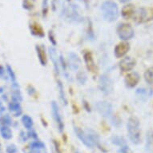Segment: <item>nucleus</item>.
Returning a JSON list of instances; mask_svg holds the SVG:
<instances>
[{"label":"nucleus","mask_w":153,"mask_h":153,"mask_svg":"<svg viewBox=\"0 0 153 153\" xmlns=\"http://www.w3.org/2000/svg\"><path fill=\"white\" fill-rule=\"evenodd\" d=\"M127 131L131 142L134 144H139L141 142V129L140 121L136 116L128 119L127 123Z\"/></svg>","instance_id":"f257e3e1"},{"label":"nucleus","mask_w":153,"mask_h":153,"mask_svg":"<svg viewBox=\"0 0 153 153\" xmlns=\"http://www.w3.org/2000/svg\"><path fill=\"white\" fill-rule=\"evenodd\" d=\"M101 10L103 19L106 21L112 23L118 19L120 11L118 5L115 2L111 0L105 1L101 6Z\"/></svg>","instance_id":"f03ea898"},{"label":"nucleus","mask_w":153,"mask_h":153,"mask_svg":"<svg viewBox=\"0 0 153 153\" xmlns=\"http://www.w3.org/2000/svg\"><path fill=\"white\" fill-rule=\"evenodd\" d=\"M116 32L121 40L128 41L134 37L135 31L132 27L128 23H120L116 28Z\"/></svg>","instance_id":"7ed1b4c3"},{"label":"nucleus","mask_w":153,"mask_h":153,"mask_svg":"<svg viewBox=\"0 0 153 153\" xmlns=\"http://www.w3.org/2000/svg\"><path fill=\"white\" fill-rule=\"evenodd\" d=\"M63 12L68 19L72 23H79L83 21V17L79 12L78 6H76L75 4L69 5V7L65 8Z\"/></svg>","instance_id":"20e7f679"},{"label":"nucleus","mask_w":153,"mask_h":153,"mask_svg":"<svg viewBox=\"0 0 153 153\" xmlns=\"http://www.w3.org/2000/svg\"><path fill=\"white\" fill-rule=\"evenodd\" d=\"M51 112H52L53 119H54V120L57 125V128H58L59 132L62 133L64 130V123H63V118L61 116L58 103L55 101H53L51 103Z\"/></svg>","instance_id":"39448f33"},{"label":"nucleus","mask_w":153,"mask_h":153,"mask_svg":"<svg viewBox=\"0 0 153 153\" xmlns=\"http://www.w3.org/2000/svg\"><path fill=\"white\" fill-rule=\"evenodd\" d=\"M99 88L103 94L109 95L113 91V83L109 76L102 75L99 79Z\"/></svg>","instance_id":"423d86ee"},{"label":"nucleus","mask_w":153,"mask_h":153,"mask_svg":"<svg viewBox=\"0 0 153 153\" xmlns=\"http://www.w3.org/2000/svg\"><path fill=\"white\" fill-rule=\"evenodd\" d=\"M95 108L100 115L104 118H110L112 115V105L105 101H99L95 103Z\"/></svg>","instance_id":"0eeeda50"},{"label":"nucleus","mask_w":153,"mask_h":153,"mask_svg":"<svg viewBox=\"0 0 153 153\" xmlns=\"http://www.w3.org/2000/svg\"><path fill=\"white\" fill-rule=\"evenodd\" d=\"M74 131H75V136L78 137V139L87 147V148H92L94 147L93 143L91 142L90 139L88 137V134L86 131H83L78 127H74Z\"/></svg>","instance_id":"6e6552de"},{"label":"nucleus","mask_w":153,"mask_h":153,"mask_svg":"<svg viewBox=\"0 0 153 153\" xmlns=\"http://www.w3.org/2000/svg\"><path fill=\"white\" fill-rule=\"evenodd\" d=\"M136 66V60L130 56L125 57L122 59L119 63V67L122 71L123 72H128L135 68Z\"/></svg>","instance_id":"1a4fd4ad"},{"label":"nucleus","mask_w":153,"mask_h":153,"mask_svg":"<svg viewBox=\"0 0 153 153\" xmlns=\"http://www.w3.org/2000/svg\"><path fill=\"white\" fill-rule=\"evenodd\" d=\"M130 50V45L129 43H126V42H123L117 44L114 48V55L116 58L120 59L123 58L124 55L129 51Z\"/></svg>","instance_id":"9d476101"},{"label":"nucleus","mask_w":153,"mask_h":153,"mask_svg":"<svg viewBox=\"0 0 153 153\" xmlns=\"http://www.w3.org/2000/svg\"><path fill=\"white\" fill-rule=\"evenodd\" d=\"M133 18L136 19L139 23L145 22L147 20H149L152 18V14H150L148 10L144 9V8H140L138 10L135 11Z\"/></svg>","instance_id":"9b49d317"},{"label":"nucleus","mask_w":153,"mask_h":153,"mask_svg":"<svg viewBox=\"0 0 153 153\" xmlns=\"http://www.w3.org/2000/svg\"><path fill=\"white\" fill-rule=\"evenodd\" d=\"M140 75L137 72H131L125 77V84L129 88H133L138 84L140 81Z\"/></svg>","instance_id":"f8f14e48"},{"label":"nucleus","mask_w":153,"mask_h":153,"mask_svg":"<svg viewBox=\"0 0 153 153\" xmlns=\"http://www.w3.org/2000/svg\"><path fill=\"white\" fill-rule=\"evenodd\" d=\"M8 110L12 114L14 117H19L23 114V108L21 106L20 102L11 100L8 104Z\"/></svg>","instance_id":"ddd939ff"},{"label":"nucleus","mask_w":153,"mask_h":153,"mask_svg":"<svg viewBox=\"0 0 153 153\" xmlns=\"http://www.w3.org/2000/svg\"><path fill=\"white\" fill-rule=\"evenodd\" d=\"M68 66L73 71H77L81 66V59L75 53L71 52L68 54Z\"/></svg>","instance_id":"4468645a"},{"label":"nucleus","mask_w":153,"mask_h":153,"mask_svg":"<svg viewBox=\"0 0 153 153\" xmlns=\"http://www.w3.org/2000/svg\"><path fill=\"white\" fill-rule=\"evenodd\" d=\"M11 100L18 101V102H21L23 100V95L20 91V88L19 83L16 82H13L11 84Z\"/></svg>","instance_id":"2eb2a0df"},{"label":"nucleus","mask_w":153,"mask_h":153,"mask_svg":"<svg viewBox=\"0 0 153 153\" xmlns=\"http://www.w3.org/2000/svg\"><path fill=\"white\" fill-rule=\"evenodd\" d=\"M48 52H49V55H50L51 60L52 61L55 72L59 75V60L58 56H57L56 50L53 47H50L48 48Z\"/></svg>","instance_id":"dca6fc26"},{"label":"nucleus","mask_w":153,"mask_h":153,"mask_svg":"<svg viewBox=\"0 0 153 153\" xmlns=\"http://www.w3.org/2000/svg\"><path fill=\"white\" fill-rule=\"evenodd\" d=\"M83 59H84V62H85L86 66H87L88 70L91 71V72H94L95 71V62H94L92 54L88 51H84V53H83Z\"/></svg>","instance_id":"f3484780"},{"label":"nucleus","mask_w":153,"mask_h":153,"mask_svg":"<svg viewBox=\"0 0 153 153\" xmlns=\"http://www.w3.org/2000/svg\"><path fill=\"white\" fill-rule=\"evenodd\" d=\"M136 95L139 99L146 100L147 99L150 98L151 96L153 95V90L144 88H139L136 90Z\"/></svg>","instance_id":"a211bd4d"},{"label":"nucleus","mask_w":153,"mask_h":153,"mask_svg":"<svg viewBox=\"0 0 153 153\" xmlns=\"http://www.w3.org/2000/svg\"><path fill=\"white\" fill-rule=\"evenodd\" d=\"M0 135L6 140H9L13 137V132L10 126L0 125Z\"/></svg>","instance_id":"6ab92c4d"},{"label":"nucleus","mask_w":153,"mask_h":153,"mask_svg":"<svg viewBox=\"0 0 153 153\" xmlns=\"http://www.w3.org/2000/svg\"><path fill=\"white\" fill-rule=\"evenodd\" d=\"M36 52H37L38 58L40 63L43 66H45L47 64V55H46L45 50L43 46H36L35 47Z\"/></svg>","instance_id":"aec40b11"},{"label":"nucleus","mask_w":153,"mask_h":153,"mask_svg":"<svg viewBox=\"0 0 153 153\" xmlns=\"http://www.w3.org/2000/svg\"><path fill=\"white\" fill-rule=\"evenodd\" d=\"M135 7L134 6L131 5V4H128L127 6H124L122 9V11H121V14L123 15V18L125 19H130V18H133L134 16V14H135Z\"/></svg>","instance_id":"412c9836"},{"label":"nucleus","mask_w":153,"mask_h":153,"mask_svg":"<svg viewBox=\"0 0 153 153\" xmlns=\"http://www.w3.org/2000/svg\"><path fill=\"white\" fill-rule=\"evenodd\" d=\"M146 150L148 153H153V131L149 130L146 134Z\"/></svg>","instance_id":"4be33fe9"},{"label":"nucleus","mask_w":153,"mask_h":153,"mask_svg":"<svg viewBox=\"0 0 153 153\" xmlns=\"http://www.w3.org/2000/svg\"><path fill=\"white\" fill-rule=\"evenodd\" d=\"M87 134H88V137L90 139L91 142L93 143L94 146H97V147H100V136L97 133L91 129H88L87 130Z\"/></svg>","instance_id":"5701e85b"},{"label":"nucleus","mask_w":153,"mask_h":153,"mask_svg":"<svg viewBox=\"0 0 153 153\" xmlns=\"http://www.w3.org/2000/svg\"><path fill=\"white\" fill-rule=\"evenodd\" d=\"M29 147H30V150H32L33 152H40V151L46 148L45 143L42 142V141L38 140H33L30 143Z\"/></svg>","instance_id":"b1692460"},{"label":"nucleus","mask_w":153,"mask_h":153,"mask_svg":"<svg viewBox=\"0 0 153 153\" xmlns=\"http://www.w3.org/2000/svg\"><path fill=\"white\" fill-rule=\"evenodd\" d=\"M22 123H23V127L27 130L31 129L33 128V125H34L33 119L28 115H23V117H22Z\"/></svg>","instance_id":"393cba45"},{"label":"nucleus","mask_w":153,"mask_h":153,"mask_svg":"<svg viewBox=\"0 0 153 153\" xmlns=\"http://www.w3.org/2000/svg\"><path fill=\"white\" fill-rule=\"evenodd\" d=\"M30 31L33 35L38 37H43L44 36V32H43V29L39 24H32L30 25Z\"/></svg>","instance_id":"a878e982"},{"label":"nucleus","mask_w":153,"mask_h":153,"mask_svg":"<svg viewBox=\"0 0 153 153\" xmlns=\"http://www.w3.org/2000/svg\"><path fill=\"white\" fill-rule=\"evenodd\" d=\"M111 141L113 144H115L116 146H119L120 148L122 147V146L127 145V141L125 140V139L122 137V136H114L111 137Z\"/></svg>","instance_id":"bb28decb"},{"label":"nucleus","mask_w":153,"mask_h":153,"mask_svg":"<svg viewBox=\"0 0 153 153\" xmlns=\"http://www.w3.org/2000/svg\"><path fill=\"white\" fill-rule=\"evenodd\" d=\"M12 124L13 121L10 115H8V114H3L2 116H0V125L10 126V127Z\"/></svg>","instance_id":"cd10ccee"},{"label":"nucleus","mask_w":153,"mask_h":153,"mask_svg":"<svg viewBox=\"0 0 153 153\" xmlns=\"http://www.w3.org/2000/svg\"><path fill=\"white\" fill-rule=\"evenodd\" d=\"M58 89L61 100H62L63 103H64V105H67L68 104V99H67V96H66L65 91H64V88H63V83H62L61 81H59L58 82Z\"/></svg>","instance_id":"c85d7f7f"},{"label":"nucleus","mask_w":153,"mask_h":153,"mask_svg":"<svg viewBox=\"0 0 153 153\" xmlns=\"http://www.w3.org/2000/svg\"><path fill=\"white\" fill-rule=\"evenodd\" d=\"M144 79L148 84L153 85V67L148 68L144 73Z\"/></svg>","instance_id":"c756f323"},{"label":"nucleus","mask_w":153,"mask_h":153,"mask_svg":"<svg viewBox=\"0 0 153 153\" xmlns=\"http://www.w3.org/2000/svg\"><path fill=\"white\" fill-rule=\"evenodd\" d=\"M6 71H7V73L8 77L10 79L11 82H16V75H15V71H13L12 68L10 67L9 64L6 66Z\"/></svg>","instance_id":"7c9ffc66"},{"label":"nucleus","mask_w":153,"mask_h":153,"mask_svg":"<svg viewBox=\"0 0 153 153\" xmlns=\"http://www.w3.org/2000/svg\"><path fill=\"white\" fill-rule=\"evenodd\" d=\"M76 79L79 83H80L81 84H84L87 81V75L83 71H79L76 75Z\"/></svg>","instance_id":"2f4dec72"},{"label":"nucleus","mask_w":153,"mask_h":153,"mask_svg":"<svg viewBox=\"0 0 153 153\" xmlns=\"http://www.w3.org/2000/svg\"><path fill=\"white\" fill-rule=\"evenodd\" d=\"M6 152L7 153H17L18 152V148L17 146L14 144V143H10L7 147L6 148Z\"/></svg>","instance_id":"473e14b6"},{"label":"nucleus","mask_w":153,"mask_h":153,"mask_svg":"<svg viewBox=\"0 0 153 153\" xmlns=\"http://www.w3.org/2000/svg\"><path fill=\"white\" fill-rule=\"evenodd\" d=\"M48 12V0H43L42 4V13L43 17H46Z\"/></svg>","instance_id":"72a5a7b5"},{"label":"nucleus","mask_w":153,"mask_h":153,"mask_svg":"<svg viewBox=\"0 0 153 153\" xmlns=\"http://www.w3.org/2000/svg\"><path fill=\"white\" fill-rule=\"evenodd\" d=\"M27 134L28 138H31L33 140H36L38 138V134L35 130H33L32 128L28 131V132Z\"/></svg>","instance_id":"f704fd0d"},{"label":"nucleus","mask_w":153,"mask_h":153,"mask_svg":"<svg viewBox=\"0 0 153 153\" xmlns=\"http://www.w3.org/2000/svg\"><path fill=\"white\" fill-rule=\"evenodd\" d=\"M120 153H131V151L130 150V148H129V146L127 144V145L122 146L120 148Z\"/></svg>","instance_id":"c9c22d12"},{"label":"nucleus","mask_w":153,"mask_h":153,"mask_svg":"<svg viewBox=\"0 0 153 153\" xmlns=\"http://www.w3.org/2000/svg\"><path fill=\"white\" fill-rule=\"evenodd\" d=\"M19 138H20V140L23 142H26V141L28 139V136H27V133H25L23 131H20V135H19Z\"/></svg>","instance_id":"e433bc0d"},{"label":"nucleus","mask_w":153,"mask_h":153,"mask_svg":"<svg viewBox=\"0 0 153 153\" xmlns=\"http://www.w3.org/2000/svg\"><path fill=\"white\" fill-rule=\"evenodd\" d=\"M49 38H50L51 43H52L53 46L56 45V41H55V37H54V35H53L52 31H50V33H49Z\"/></svg>","instance_id":"4c0bfd02"},{"label":"nucleus","mask_w":153,"mask_h":153,"mask_svg":"<svg viewBox=\"0 0 153 153\" xmlns=\"http://www.w3.org/2000/svg\"><path fill=\"white\" fill-rule=\"evenodd\" d=\"M6 111V107L4 106L2 101H0V116L3 115Z\"/></svg>","instance_id":"58836bf2"},{"label":"nucleus","mask_w":153,"mask_h":153,"mask_svg":"<svg viewBox=\"0 0 153 153\" xmlns=\"http://www.w3.org/2000/svg\"><path fill=\"white\" fill-rule=\"evenodd\" d=\"M6 72H7L6 69H4V68H3V66H0V76L3 77V75H5Z\"/></svg>","instance_id":"ea45409f"},{"label":"nucleus","mask_w":153,"mask_h":153,"mask_svg":"<svg viewBox=\"0 0 153 153\" xmlns=\"http://www.w3.org/2000/svg\"><path fill=\"white\" fill-rule=\"evenodd\" d=\"M55 2H56V0H53L52 1V8L53 10H55Z\"/></svg>","instance_id":"a19ab883"},{"label":"nucleus","mask_w":153,"mask_h":153,"mask_svg":"<svg viewBox=\"0 0 153 153\" xmlns=\"http://www.w3.org/2000/svg\"><path fill=\"white\" fill-rule=\"evenodd\" d=\"M4 92V88L3 87H0V95H2Z\"/></svg>","instance_id":"79ce46f5"},{"label":"nucleus","mask_w":153,"mask_h":153,"mask_svg":"<svg viewBox=\"0 0 153 153\" xmlns=\"http://www.w3.org/2000/svg\"><path fill=\"white\" fill-rule=\"evenodd\" d=\"M130 0H119V2H120V3H128V2H129Z\"/></svg>","instance_id":"37998d69"},{"label":"nucleus","mask_w":153,"mask_h":153,"mask_svg":"<svg viewBox=\"0 0 153 153\" xmlns=\"http://www.w3.org/2000/svg\"><path fill=\"white\" fill-rule=\"evenodd\" d=\"M74 153H80V152H79L78 150H75L74 151Z\"/></svg>","instance_id":"c03bdc74"},{"label":"nucleus","mask_w":153,"mask_h":153,"mask_svg":"<svg viewBox=\"0 0 153 153\" xmlns=\"http://www.w3.org/2000/svg\"><path fill=\"white\" fill-rule=\"evenodd\" d=\"M31 153H39V152H31Z\"/></svg>","instance_id":"a18cd8bd"},{"label":"nucleus","mask_w":153,"mask_h":153,"mask_svg":"<svg viewBox=\"0 0 153 153\" xmlns=\"http://www.w3.org/2000/svg\"><path fill=\"white\" fill-rule=\"evenodd\" d=\"M0 149H1V144H0Z\"/></svg>","instance_id":"49530a36"},{"label":"nucleus","mask_w":153,"mask_h":153,"mask_svg":"<svg viewBox=\"0 0 153 153\" xmlns=\"http://www.w3.org/2000/svg\"><path fill=\"white\" fill-rule=\"evenodd\" d=\"M68 1H70V0H68Z\"/></svg>","instance_id":"de8ad7c7"}]
</instances>
